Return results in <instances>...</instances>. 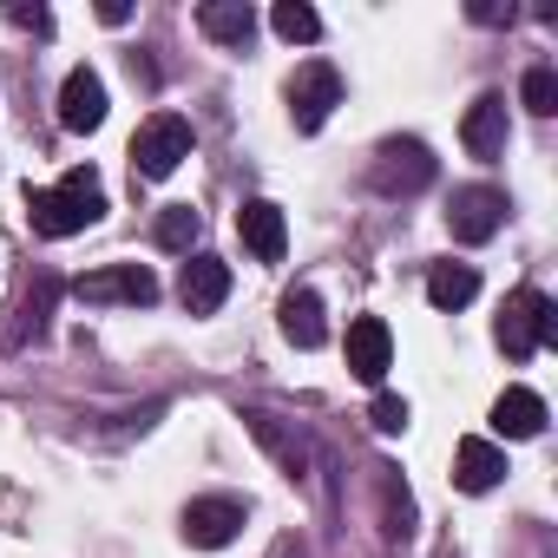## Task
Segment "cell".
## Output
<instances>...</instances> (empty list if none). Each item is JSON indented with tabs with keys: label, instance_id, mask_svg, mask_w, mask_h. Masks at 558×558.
<instances>
[{
	"label": "cell",
	"instance_id": "cell-7",
	"mask_svg": "<svg viewBox=\"0 0 558 558\" xmlns=\"http://www.w3.org/2000/svg\"><path fill=\"white\" fill-rule=\"evenodd\" d=\"M499 223H506V191H493V184H466V191H453V204H447V230H453L460 243H486V236H499Z\"/></svg>",
	"mask_w": 558,
	"mask_h": 558
},
{
	"label": "cell",
	"instance_id": "cell-19",
	"mask_svg": "<svg viewBox=\"0 0 558 558\" xmlns=\"http://www.w3.org/2000/svg\"><path fill=\"white\" fill-rule=\"evenodd\" d=\"M480 296V269L473 263H434L427 269V303L434 310H466Z\"/></svg>",
	"mask_w": 558,
	"mask_h": 558
},
{
	"label": "cell",
	"instance_id": "cell-6",
	"mask_svg": "<svg viewBox=\"0 0 558 558\" xmlns=\"http://www.w3.org/2000/svg\"><path fill=\"white\" fill-rule=\"evenodd\" d=\"M73 296L80 303H132V310H145V303H158V276L145 263H112V269L80 276Z\"/></svg>",
	"mask_w": 558,
	"mask_h": 558
},
{
	"label": "cell",
	"instance_id": "cell-16",
	"mask_svg": "<svg viewBox=\"0 0 558 558\" xmlns=\"http://www.w3.org/2000/svg\"><path fill=\"white\" fill-rule=\"evenodd\" d=\"M453 480H460L466 493H493V486L506 480V453L473 434V440H460V453H453Z\"/></svg>",
	"mask_w": 558,
	"mask_h": 558
},
{
	"label": "cell",
	"instance_id": "cell-24",
	"mask_svg": "<svg viewBox=\"0 0 558 558\" xmlns=\"http://www.w3.org/2000/svg\"><path fill=\"white\" fill-rule=\"evenodd\" d=\"M8 21H14V27H27V34H53V14H47V8H27V0H14Z\"/></svg>",
	"mask_w": 558,
	"mask_h": 558
},
{
	"label": "cell",
	"instance_id": "cell-9",
	"mask_svg": "<svg viewBox=\"0 0 558 558\" xmlns=\"http://www.w3.org/2000/svg\"><path fill=\"white\" fill-rule=\"evenodd\" d=\"M243 427L256 434V447H263L276 466H283L290 480H303V473H310V440H303L290 421H276V414H263V408H243Z\"/></svg>",
	"mask_w": 558,
	"mask_h": 558
},
{
	"label": "cell",
	"instance_id": "cell-15",
	"mask_svg": "<svg viewBox=\"0 0 558 558\" xmlns=\"http://www.w3.org/2000/svg\"><path fill=\"white\" fill-rule=\"evenodd\" d=\"M493 434H506V440H538V434H545V401H538L532 388H506V395L493 401Z\"/></svg>",
	"mask_w": 558,
	"mask_h": 558
},
{
	"label": "cell",
	"instance_id": "cell-21",
	"mask_svg": "<svg viewBox=\"0 0 558 558\" xmlns=\"http://www.w3.org/2000/svg\"><path fill=\"white\" fill-rule=\"evenodd\" d=\"M519 99H525V112L551 119V112H558V73H551V66H532V73L519 80Z\"/></svg>",
	"mask_w": 558,
	"mask_h": 558
},
{
	"label": "cell",
	"instance_id": "cell-14",
	"mask_svg": "<svg viewBox=\"0 0 558 558\" xmlns=\"http://www.w3.org/2000/svg\"><path fill=\"white\" fill-rule=\"evenodd\" d=\"M460 138H466V151L473 158H506V99L499 93H480L473 106H466V119H460Z\"/></svg>",
	"mask_w": 558,
	"mask_h": 558
},
{
	"label": "cell",
	"instance_id": "cell-12",
	"mask_svg": "<svg viewBox=\"0 0 558 558\" xmlns=\"http://www.w3.org/2000/svg\"><path fill=\"white\" fill-rule=\"evenodd\" d=\"M388 362H395V336H388V323H381V316L349 323V375L375 388V381L388 375Z\"/></svg>",
	"mask_w": 558,
	"mask_h": 558
},
{
	"label": "cell",
	"instance_id": "cell-11",
	"mask_svg": "<svg viewBox=\"0 0 558 558\" xmlns=\"http://www.w3.org/2000/svg\"><path fill=\"white\" fill-rule=\"evenodd\" d=\"M236 236H243V250H250V256H263V263H283V250H290L283 210H276L269 197H250V204L236 210Z\"/></svg>",
	"mask_w": 558,
	"mask_h": 558
},
{
	"label": "cell",
	"instance_id": "cell-23",
	"mask_svg": "<svg viewBox=\"0 0 558 558\" xmlns=\"http://www.w3.org/2000/svg\"><path fill=\"white\" fill-rule=\"evenodd\" d=\"M368 421H375V434H401V427H408V401H401V395H375Z\"/></svg>",
	"mask_w": 558,
	"mask_h": 558
},
{
	"label": "cell",
	"instance_id": "cell-5",
	"mask_svg": "<svg viewBox=\"0 0 558 558\" xmlns=\"http://www.w3.org/2000/svg\"><path fill=\"white\" fill-rule=\"evenodd\" d=\"M336 106H342V73L323 66V60L296 66V80H290V119H296V132H323Z\"/></svg>",
	"mask_w": 558,
	"mask_h": 558
},
{
	"label": "cell",
	"instance_id": "cell-17",
	"mask_svg": "<svg viewBox=\"0 0 558 558\" xmlns=\"http://www.w3.org/2000/svg\"><path fill=\"white\" fill-rule=\"evenodd\" d=\"M197 27H204L217 47H250L256 14H250V0H204V8H197Z\"/></svg>",
	"mask_w": 558,
	"mask_h": 558
},
{
	"label": "cell",
	"instance_id": "cell-18",
	"mask_svg": "<svg viewBox=\"0 0 558 558\" xmlns=\"http://www.w3.org/2000/svg\"><path fill=\"white\" fill-rule=\"evenodd\" d=\"M283 336L296 349H323L329 342V323H323V296L316 290H290L283 296Z\"/></svg>",
	"mask_w": 558,
	"mask_h": 558
},
{
	"label": "cell",
	"instance_id": "cell-20",
	"mask_svg": "<svg viewBox=\"0 0 558 558\" xmlns=\"http://www.w3.org/2000/svg\"><path fill=\"white\" fill-rule=\"evenodd\" d=\"M269 27H276V34H283L290 47H310V40L323 34V21H316V8H303V0H283V8H276V14H269Z\"/></svg>",
	"mask_w": 558,
	"mask_h": 558
},
{
	"label": "cell",
	"instance_id": "cell-25",
	"mask_svg": "<svg viewBox=\"0 0 558 558\" xmlns=\"http://www.w3.org/2000/svg\"><path fill=\"white\" fill-rule=\"evenodd\" d=\"M99 21H106V27H125V21H132V8H125V0H106Z\"/></svg>",
	"mask_w": 558,
	"mask_h": 558
},
{
	"label": "cell",
	"instance_id": "cell-22",
	"mask_svg": "<svg viewBox=\"0 0 558 558\" xmlns=\"http://www.w3.org/2000/svg\"><path fill=\"white\" fill-rule=\"evenodd\" d=\"M197 230H204V217H197L191 204H171V210L158 217V243H165V250H191Z\"/></svg>",
	"mask_w": 558,
	"mask_h": 558
},
{
	"label": "cell",
	"instance_id": "cell-4",
	"mask_svg": "<svg viewBox=\"0 0 558 558\" xmlns=\"http://www.w3.org/2000/svg\"><path fill=\"white\" fill-rule=\"evenodd\" d=\"M368 178H375L381 197H414V191L434 184V151H427L421 138H388V145L375 151Z\"/></svg>",
	"mask_w": 558,
	"mask_h": 558
},
{
	"label": "cell",
	"instance_id": "cell-3",
	"mask_svg": "<svg viewBox=\"0 0 558 558\" xmlns=\"http://www.w3.org/2000/svg\"><path fill=\"white\" fill-rule=\"evenodd\" d=\"M184 158H191V119L151 112V119L132 132V171H138V178H171Z\"/></svg>",
	"mask_w": 558,
	"mask_h": 558
},
{
	"label": "cell",
	"instance_id": "cell-10",
	"mask_svg": "<svg viewBox=\"0 0 558 558\" xmlns=\"http://www.w3.org/2000/svg\"><path fill=\"white\" fill-rule=\"evenodd\" d=\"M60 125L66 132H99L106 125V80L93 66H73L60 86Z\"/></svg>",
	"mask_w": 558,
	"mask_h": 558
},
{
	"label": "cell",
	"instance_id": "cell-2",
	"mask_svg": "<svg viewBox=\"0 0 558 558\" xmlns=\"http://www.w3.org/2000/svg\"><path fill=\"white\" fill-rule=\"evenodd\" d=\"M493 336H499V349H506L512 362L551 349V342H558V310H551V296H538V290H512L506 310H499V329H493Z\"/></svg>",
	"mask_w": 558,
	"mask_h": 558
},
{
	"label": "cell",
	"instance_id": "cell-1",
	"mask_svg": "<svg viewBox=\"0 0 558 558\" xmlns=\"http://www.w3.org/2000/svg\"><path fill=\"white\" fill-rule=\"evenodd\" d=\"M106 210V191H99V171H66L53 191H27V217L40 236H80L86 223H99Z\"/></svg>",
	"mask_w": 558,
	"mask_h": 558
},
{
	"label": "cell",
	"instance_id": "cell-13",
	"mask_svg": "<svg viewBox=\"0 0 558 558\" xmlns=\"http://www.w3.org/2000/svg\"><path fill=\"white\" fill-rule=\"evenodd\" d=\"M178 296H184L191 316H217L223 296H230V263H217V256H191L184 276H178Z\"/></svg>",
	"mask_w": 558,
	"mask_h": 558
},
{
	"label": "cell",
	"instance_id": "cell-8",
	"mask_svg": "<svg viewBox=\"0 0 558 558\" xmlns=\"http://www.w3.org/2000/svg\"><path fill=\"white\" fill-rule=\"evenodd\" d=\"M236 525H243V499H230V493H210V499H191V506H184V538H191L197 551L230 545Z\"/></svg>",
	"mask_w": 558,
	"mask_h": 558
}]
</instances>
